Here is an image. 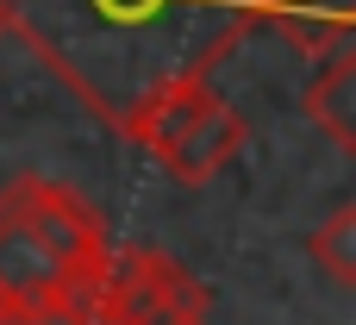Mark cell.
<instances>
[{
  "mask_svg": "<svg viewBox=\"0 0 356 325\" xmlns=\"http://www.w3.org/2000/svg\"><path fill=\"white\" fill-rule=\"evenodd\" d=\"M106 251L113 238L75 188L38 169L0 188V313L31 325L63 319L100 276Z\"/></svg>",
  "mask_w": 356,
  "mask_h": 325,
  "instance_id": "obj_2",
  "label": "cell"
},
{
  "mask_svg": "<svg viewBox=\"0 0 356 325\" xmlns=\"http://www.w3.org/2000/svg\"><path fill=\"white\" fill-rule=\"evenodd\" d=\"M125 138H131L138 150H150L175 182L200 188V182H213L219 169L238 163V150H244V119L232 113V100L213 94V81H188V88H169L163 100H150V106L125 125Z\"/></svg>",
  "mask_w": 356,
  "mask_h": 325,
  "instance_id": "obj_3",
  "label": "cell"
},
{
  "mask_svg": "<svg viewBox=\"0 0 356 325\" xmlns=\"http://www.w3.org/2000/svg\"><path fill=\"white\" fill-rule=\"evenodd\" d=\"M307 251L325 263V276H332L338 288H356V213L350 207H338V213L307 238Z\"/></svg>",
  "mask_w": 356,
  "mask_h": 325,
  "instance_id": "obj_5",
  "label": "cell"
},
{
  "mask_svg": "<svg viewBox=\"0 0 356 325\" xmlns=\"http://www.w3.org/2000/svg\"><path fill=\"white\" fill-rule=\"evenodd\" d=\"M0 38H6V0H0Z\"/></svg>",
  "mask_w": 356,
  "mask_h": 325,
  "instance_id": "obj_6",
  "label": "cell"
},
{
  "mask_svg": "<svg viewBox=\"0 0 356 325\" xmlns=\"http://www.w3.org/2000/svg\"><path fill=\"white\" fill-rule=\"evenodd\" d=\"M263 25L313 56L350 38V13L300 0H6V31H19L31 56L119 138L150 100L207 81Z\"/></svg>",
  "mask_w": 356,
  "mask_h": 325,
  "instance_id": "obj_1",
  "label": "cell"
},
{
  "mask_svg": "<svg viewBox=\"0 0 356 325\" xmlns=\"http://www.w3.org/2000/svg\"><path fill=\"white\" fill-rule=\"evenodd\" d=\"M350 94H356V63H350V50L338 44V50H325V75L307 81V113H313V125L332 132L338 150H356V125H350L356 106H350Z\"/></svg>",
  "mask_w": 356,
  "mask_h": 325,
  "instance_id": "obj_4",
  "label": "cell"
}]
</instances>
